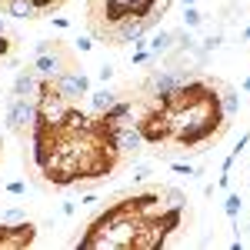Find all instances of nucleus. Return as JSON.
<instances>
[{
	"label": "nucleus",
	"mask_w": 250,
	"mask_h": 250,
	"mask_svg": "<svg viewBox=\"0 0 250 250\" xmlns=\"http://www.w3.org/2000/svg\"><path fill=\"white\" fill-rule=\"evenodd\" d=\"M200 23H204V14H200L197 7H184V27L193 30V27H200Z\"/></svg>",
	"instance_id": "2eb2a0df"
},
{
	"label": "nucleus",
	"mask_w": 250,
	"mask_h": 250,
	"mask_svg": "<svg viewBox=\"0 0 250 250\" xmlns=\"http://www.w3.org/2000/svg\"><path fill=\"white\" fill-rule=\"evenodd\" d=\"M7 193H10V197H20V193H27V184H23V180H10V184H7Z\"/></svg>",
	"instance_id": "6ab92c4d"
},
{
	"label": "nucleus",
	"mask_w": 250,
	"mask_h": 250,
	"mask_svg": "<svg viewBox=\"0 0 250 250\" xmlns=\"http://www.w3.org/2000/svg\"><path fill=\"white\" fill-rule=\"evenodd\" d=\"M0 14L3 17H17V20H34L40 14V7L34 0H0Z\"/></svg>",
	"instance_id": "0eeeda50"
},
{
	"label": "nucleus",
	"mask_w": 250,
	"mask_h": 250,
	"mask_svg": "<svg viewBox=\"0 0 250 250\" xmlns=\"http://www.w3.org/2000/svg\"><path fill=\"white\" fill-rule=\"evenodd\" d=\"M147 50H150L157 60L167 57V54L173 50V34H170V30H154V34L147 37Z\"/></svg>",
	"instance_id": "9d476101"
},
{
	"label": "nucleus",
	"mask_w": 250,
	"mask_h": 250,
	"mask_svg": "<svg viewBox=\"0 0 250 250\" xmlns=\"http://www.w3.org/2000/svg\"><path fill=\"white\" fill-rule=\"evenodd\" d=\"M74 43H77V50H80V54H90V50H94V40L87 37V34H80V37L74 40Z\"/></svg>",
	"instance_id": "a211bd4d"
},
{
	"label": "nucleus",
	"mask_w": 250,
	"mask_h": 250,
	"mask_svg": "<svg viewBox=\"0 0 250 250\" xmlns=\"http://www.w3.org/2000/svg\"><path fill=\"white\" fill-rule=\"evenodd\" d=\"M34 3H37V7H40V10H50V7H57V3H60V0H34Z\"/></svg>",
	"instance_id": "b1692460"
},
{
	"label": "nucleus",
	"mask_w": 250,
	"mask_h": 250,
	"mask_svg": "<svg viewBox=\"0 0 250 250\" xmlns=\"http://www.w3.org/2000/svg\"><path fill=\"white\" fill-rule=\"evenodd\" d=\"M244 43H250V27H247V30H244Z\"/></svg>",
	"instance_id": "cd10ccee"
},
{
	"label": "nucleus",
	"mask_w": 250,
	"mask_h": 250,
	"mask_svg": "<svg viewBox=\"0 0 250 250\" xmlns=\"http://www.w3.org/2000/svg\"><path fill=\"white\" fill-rule=\"evenodd\" d=\"M110 147H114L117 154H140V150H144V134H140V127H137V124H124V127L110 137Z\"/></svg>",
	"instance_id": "39448f33"
},
{
	"label": "nucleus",
	"mask_w": 250,
	"mask_h": 250,
	"mask_svg": "<svg viewBox=\"0 0 250 250\" xmlns=\"http://www.w3.org/2000/svg\"><path fill=\"white\" fill-rule=\"evenodd\" d=\"M20 220H27L23 207H7V210L0 213V224H7V227H14V224H20Z\"/></svg>",
	"instance_id": "ddd939ff"
},
{
	"label": "nucleus",
	"mask_w": 250,
	"mask_h": 250,
	"mask_svg": "<svg viewBox=\"0 0 250 250\" xmlns=\"http://www.w3.org/2000/svg\"><path fill=\"white\" fill-rule=\"evenodd\" d=\"M173 170H177V173H187V177H193V173H197L190 164H173Z\"/></svg>",
	"instance_id": "4be33fe9"
},
{
	"label": "nucleus",
	"mask_w": 250,
	"mask_h": 250,
	"mask_svg": "<svg viewBox=\"0 0 250 250\" xmlns=\"http://www.w3.org/2000/svg\"><path fill=\"white\" fill-rule=\"evenodd\" d=\"M240 104H244V97L237 94V90H224L220 94V110H224V117H233L240 110Z\"/></svg>",
	"instance_id": "9b49d317"
},
{
	"label": "nucleus",
	"mask_w": 250,
	"mask_h": 250,
	"mask_svg": "<svg viewBox=\"0 0 250 250\" xmlns=\"http://www.w3.org/2000/svg\"><path fill=\"white\" fill-rule=\"evenodd\" d=\"M180 3H184V7H197V0H180Z\"/></svg>",
	"instance_id": "a878e982"
},
{
	"label": "nucleus",
	"mask_w": 250,
	"mask_h": 250,
	"mask_svg": "<svg viewBox=\"0 0 250 250\" xmlns=\"http://www.w3.org/2000/svg\"><path fill=\"white\" fill-rule=\"evenodd\" d=\"M87 97H90V110H94V114H107L117 100H120V94H117V90H110L107 83H104L100 90H90Z\"/></svg>",
	"instance_id": "1a4fd4ad"
},
{
	"label": "nucleus",
	"mask_w": 250,
	"mask_h": 250,
	"mask_svg": "<svg viewBox=\"0 0 250 250\" xmlns=\"http://www.w3.org/2000/svg\"><path fill=\"white\" fill-rule=\"evenodd\" d=\"M63 67H67V60H63V54H60L57 47H54V50H47V54H37V57H34V70H37L40 80H54Z\"/></svg>",
	"instance_id": "423d86ee"
},
{
	"label": "nucleus",
	"mask_w": 250,
	"mask_h": 250,
	"mask_svg": "<svg viewBox=\"0 0 250 250\" xmlns=\"http://www.w3.org/2000/svg\"><path fill=\"white\" fill-rule=\"evenodd\" d=\"M10 90H14V97H37V90H40L37 70H20L14 77V83H10Z\"/></svg>",
	"instance_id": "6e6552de"
},
{
	"label": "nucleus",
	"mask_w": 250,
	"mask_h": 250,
	"mask_svg": "<svg viewBox=\"0 0 250 250\" xmlns=\"http://www.w3.org/2000/svg\"><path fill=\"white\" fill-rule=\"evenodd\" d=\"M34 117H37V104H34V97H10L3 124H7V130L23 134L27 127H34Z\"/></svg>",
	"instance_id": "f03ea898"
},
{
	"label": "nucleus",
	"mask_w": 250,
	"mask_h": 250,
	"mask_svg": "<svg viewBox=\"0 0 250 250\" xmlns=\"http://www.w3.org/2000/svg\"><path fill=\"white\" fill-rule=\"evenodd\" d=\"M97 77H100V83H110V80H114V67H110V63H104Z\"/></svg>",
	"instance_id": "412c9836"
},
{
	"label": "nucleus",
	"mask_w": 250,
	"mask_h": 250,
	"mask_svg": "<svg viewBox=\"0 0 250 250\" xmlns=\"http://www.w3.org/2000/svg\"><path fill=\"white\" fill-rule=\"evenodd\" d=\"M240 207H244L240 193H227V200H224V213H227L230 220H237V213H240Z\"/></svg>",
	"instance_id": "4468645a"
},
{
	"label": "nucleus",
	"mask_w": 250,
	"mask_h": 250,
	"mask_svg": "<svg viewBox=\"0 0 250 250\" xmlns=\"http://www.w3.org/2000/svg\"><path fill=\"white\" fill-rule=\"evenodd\" d=\"M147 30H150V27H147V20H144V17H124L120 23L110 27L107 37L114 40L117 47H127V43H134L137 37H147Z\"/></svg>",
	"instance_id": "20e7f679"
},
{
	"label": "nucleus",
	"mask_w": 250,
	"mask_h": 250,
	"mask_svg": "<svg viewBox=\"0 0 250 250\" xmlns=\"http://www.w3.org/2000/svg\"><path fill=\"white\" fill-rule=\"evenodd\" d=\"M160 197L167 200V207H173V210H180V207L187 204V197H184V190H177V187H167V190H160Z\"/></svg>",
	"instance_id": "f8f14e48"
},
{
	"label": "nucleus",
	"mask_w": 250,
	"mask_h": 250,
	"mask_svg": "<svg viewBox=\"0 0 250 250\" xmlns=\"http://www.w3.org/2000/svg\"><path fill=\"white\" fill-rule=\"evenodd\" d=\"M0 34H7V17L0 14Z\"/></svg>",
	"instance_id": "393cba45"
},
{
	"label": "nucleus",
	"mask_w": 250,
	"mask_h": 250,
	"mask_svg": "<svg viewBox=\"0 0 250 250\" xmlns=\"http://www.w3.org/2000/svg\"><path fill=\"white\" fill-rule=\"evenodd\" d=\"M244 94H250V77H247V80H244Z\"/></svg>",
	"instance_id": "bb28decb"
},
{
	"label": "nucleus",
	"mask_w": 250,
	"mask_h": 250,
	"mask_svg": "<svg viewBox=\"0 0 250 250\" xmlns=\"http://www.w3.org/2000/svg\"><path fill=\"white\" fill-rule=\"evenodd\" d=\"M150 173H154V167H150V164H134L130 177H134V184H144V180H150Z\"/></svg>",
	"instance_id": "dca6fc26"
},
{
	"label": "nucleus",
	"mask_w": 250,
	"mask_h": 250,
	"mask_svg": "<svg viewBox=\"0 0 250 250\" xmlns=\"http://www.w3.org/2000/svg\"><path fill=\"white\" fill-rule=\"evenodd\" d=\"M54 47H57V43H50V40H37V43H34V57H37V54H47V50H54Z\"/></svg>",
	"instance_id": "aec40b11"
},
{
	"label": "nucleus",
	"mask_w": 250,
	"mask_h": 250,
	"mask_svg": "<svg viewBox=\"0 0 250 250\" xmlns=\"http://www.w3.org/2000/svg\"><path fill=\"white\" fill-rule=\"evenodd\" d=\"M54 87H57L60 97H67V100H77V97H87L90 94V77L87 74H80V70H70V67H63L57 77H54Z\"/></svg>",
	"instance_id": "7ed1b4c3"
},
{
	"label": "nucleus",
	"mask_w": 250,
	"mask_h": 250,
	"mask_svg": "<svg viewBox=\"0 0 250 250\" xmlns=\"http://www.w3.org/2000/svg\"><path fill=\"white\" fill-rule=\"evenodd\" d=\"M220 43H224V37H220V34H210V37L204 40V43H200V47H204V50H207V54H213V50H217V47H220Z\"/></svg>",
	"instance_id": "f3484780"
},
{
	"label": "nucleus",
	"mask_w": 250,
	"mask_h": 250,
	"mask_svg": "<svg viewBox=\"0 0 250 250\" xmlns=\"http://www.w3.org/2000/svg\"><path fill=\"white\" fill-rule=\"evenodd\" d=\"M60 213H63V217H74V213H77V204H60Z\"/></svg>",
	"instance_id": "5701e85b"
},
{
	"label": "nucleus",
	"mask_w": 250,
	"mask_h": 250,
	"mask_svg": "<svg viewBox=\"0 0 250 250\" xmlns=\"http://www.w3.org/2000/svg\"><path fill=\"white\" fill-rule=\"evenodd\" d=\"M34 104H37V117H34V124L40 127H60L67 114H70V107H74V100H67V97L57 94V87H54V80H40V90L34 97Z\"/></svg>",
	"instance_id": "f257e3e1"
}]
</instances>
